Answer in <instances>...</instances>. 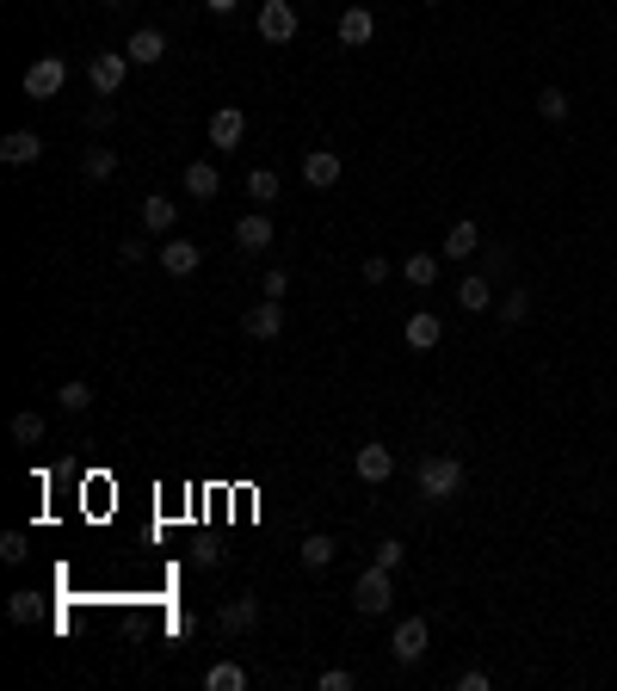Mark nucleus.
<instances>
[{
    "label": "nucleus",
    "instance_id": "39",
    "mask_svg": "<svg viewBox=\"0 0 617 691\" xmlns=\"http://www.w3.org/2000/svg\"><path fill=\"white\" fill-rule=\"evenodd\" d=\"M457 691H494V679L482 667H469V673H457Z\"/></svg>",
    "mask_w": 617,
    "mask_h": 691
},
{
    "label": "nucleus",
    "instance_id": "36",
    "mask_svg": "<svg viewBox=\"0 0 617 691\" xmlns=\"http://www.w3.org/2000/svg\"><path fill=\"white\" fill-rule=\"evenodd\" d=\"M315 685H321V691H352V685H358V673H352V667H328Z\"/></svg>",
    "mask_w": 617,
    "mask_h": 691
},
{
    "label": "nucleus",
    "instance_id": "5",
    "mask_svg": "<svg viewBox=\"0 0 617 691\" xmlns=\"http://www.w3.org/2000/svg\"><path fill=\"white\" fill-rule=\"evenodd\" d=\"M124 75H130V56H124V50H99V56H87V81H93L99 99H112V93L124 87Z\"/></svg>",
    "mask_w": 617,
    "mask_h": 691
},
{
    "label": "nucleus",
    "instance_id": "21",
    "mask_svg": "<svg viewBox=\"0 0 617 691\" xmlns=\"http://www.w3.org/2000/svg\"><path fill=\"white\" fill-rule=\"evenodd\" d=\"M482 253V229L476 223H451V235H445V260H476Z\"/></svg>",
    "mask_w": 617,
    "mask_h": 691
},
{
    "label": "nucleus",
    "instance_id": "4",
    "mask_svg": "<svg viewBox=\"0 0 617 691\" xmlns=\"http://www.w3.org/2000/svg\"><path fill=\"white\" fill-rule=\"evenodd\" d=\"M253 25H260V38H266V44L284 50L290 38H297V25H303V19H297V7H290V0H260V19H253Z\"/></svg>",
    "mask_w": 617,
    "mask_h": 691
},
{
    "label": "nucleus",
    "instance_id": "6",
    "mask_svg": "<svg viewBox=\"0 0 617 691\" xmlns=\"http://www.w3.org/2000/svg\"><path fill=\"white\" fill-rule=\"evenodd\" d=\"M68 87V62L62 56H38L25 68V99H56Z\"/></svg>",
    "mask_w": 617,
    "mask_h": 691
},
{
    "label": "nucleus",
    "instance_id": "2",
    "mask_svg": "<svg viewBox=\"0 0 617 691\" xmlns=\"http://www.w3.org/2000/svg\"><path fill=\"white\" fill-rule=\"evenodd\" d=\"M389 605H395V580H389L383 562H371L365 574L352 580V611H358V617H383Z\"/></svg>",
    "mask_w": 617,
    "mask_h": 691
},
{
    "label": "nucleus",
    "instance_id": "20",
    "mask_svg": "<svg viewBox=\"0 0 617 691\" xmlns=\"http://www.w3.org/2000/svg\"><path fill=\"white\" fill-rule=\"evenodd\" d=\"M371 31H377V19H371V7H346V13H340V44H346V50H358V44H371Z\"/></svg>",
    "mask_w": 617,
    "mask_h": 691
},
{
    "label": "nucleus",
    "instance_id": "35",
    "mask_svg": "<svg viewBox=\"0 0 617 691\" xmlns=\"http://www.w3.org/2000/svg\"><path fill=\"white\" fill-rule=\"evenodd\" d=\"M377 562H383V568L395 574V568H402V562H408V543H395V537H383V543H377Z\"/></svg>",
    "mask_w": 617,
    "mask_h": 691
},
{
    "label": "nucleus",
    "instance_id": "12",
    "mask_svg": "<svg viewBox=\"0 0 617 691\" xmlns=\"http://www.w3.org/2000/svg\"><path fill=\"white\" fill-rule=\"evenodd\" d=\"M340 173H346V161H340L334 149H309V155H303V186H315V192L340 186Z\"/></svg>",
    "mask_w": 617,
    "mask_h": 691
},
{
    "label": "nucleus",
    "instance_id": "24",
    "mask_svg": "<svg viewBox=\"0 0 617 691\" xmlns=\"http://www.w3.org/2000/svg\"><path fill=\"white\" fill-rule=\"evenodd\" d=\"M204 691H247V673H241L235 661H216V667L204 673Z\"/></svg>",
    "mask_w": 617,
    "mask_h": 691
},
{
    "label": "nucleus",
    "instance_id": "32",
    "mask_svg": "<svg viewBox=\"0 0 617 691\" xmlns=\"http://www.w3.org/2000/svg\"><path fill=\"white\" fill-rule=\"evenodd\" d=\"M25 556H31V543H25V531H7V537H0V562H13V568H19Z\"/></svg>",
    "mask_w": 617,
    "mask_h": 691
},
{
    "label": "nucleus",
    "instance_id": "1",
    "mask_svg": "<svg viewBox=\"0 0 617 691\" xmlns=\"http://www.w3.org/2000/svg\"><path fill=\"white\" fill-rule=\"evenodd\" d=\"M463 494V457H420V500H432V506H445V500H457Z\"/></svg>",
    "mask_w": 617,
    "mask_h": 691
},
{
    "label": "nucleus",
    "instance_id": "25",
    "mask_svg": "<svg viewBox=\"0 0 617 691\" xmlns=\"http://www.w3.org/2000/svg\"><path fill=\"white\" fill-rule=\"evenodd\" d=\"M402 278H408V284H420V290H426V284H439V253H408Z\"/></svg>",
    "mask_w": 617,
    "mask_h": 691
},
{
    "label": "nucleus",
    "instance_id": "37",
    "mask_svg": "<svg viewBox=\"0 0 617 691\" xmlns=\"http://www.w3.org/2000/svg\"><path fill=\"white\" fill-rule=\"evenodd\" d=\"M260 290H266V297H278V303H284V297H290V272H284V266H272V272L260 278Z\"/></svg>",
    "mask_w": 617,
    "mask_h": 691
},
{
    "label": "nucleus",
    "instance_id": "40",
    "mask_svg": "<svg viewBox=\"0 0 617 691\" xmlns=\"http://www.w3.org/2000/svg\"><path fill=\"white\" fill-rule=\"evenodd\" d=\"M118 260H124V266H142V260H149V247H142V241H118Z\"/></svg>",
    "mask_w": 617,
    "mask_h": 691
},
{
    "label": "nucleus",
    "instance_id": "22",
    "mask_svg": "<svg viewBox=\"0 0 617 691\" xmlns=\"http://www.w3.org/2000/svg\"><path fill=\"white\" fill-rule=\"evenodd\" d=\"M297 556H303V568H328V562L340 556V543H334L328 531H315V537H303V543H297Z\"/></svg>",
    "mask_w": 617,
    "mask_h": 691
},
{
    "label": "nucleus",
    "instance_id": "7",
    "mask_svg": "<svg viewBox=\"0 0 617 691\" xmlns=\"http://www.w3.org/2000/svg\"><path fill=\"white\" fill-rule=\"evenodd\" d=\"M216 630H223L229 642H235V636H253V630H260V599H253V593H235L223 611H216Z\"/></svg>",
    "mask_w": 617,
    "mask_h": 691
},
{
    "label": "nucleus",
    "instance_id": "34",
    "mask_svg": "<svg viewBox=\"0 0 617 691\" xmlns=\"http://www.w3.org/2000/svg\"><path fill=\"white\" fill-rule=\"evenodd\" d=\"M192 630H198V617H192V611H167V642H186Z\"/></svg>",
    "mask_w": 617,
    "mask_h": 691
},
{
    "label": "nucleus",
    "instance_id": "3",
    "mask_svg": "<svg viewBox=\"0 0 617 691\" xmlns=\"http://www.w3.org/2000/svg\"><path fill=\"white\" fill-rule=\"evenodd\" d=\"M432 648V624L414 611V617H402L395 624V636H389V654H395V667H420V654Z\"/></svg>",
    "mask_w": 617,
    "mask_h": 691
},
{
    "label": "nucleus",
    "instance_id": "18",
    "mask_svg": "<svg viewBox=\"0 0 617 691\" xmlns=\"http://www.w3.org/2000/svg\"><path fill=\"white\" fill-rule=\"evenodd\" d=\"M173 223H179V198H167V192L142 198V229H149V235H167Z\"/></svg>",
    "mask_w": 617,
    "mask_h": 691
},
{
    "label": "nucleus",
    "instance_id": "30",
    "mask_svg": "<svg viewBox=\"0 0 617 691\" xmlns=\"http://www.w3.org/2000/svg\"><path fill=\"white\" fill-rule=\"evenodd\" d=\"M38 611H44L38 593H13V599H7V617H13V624H38Z\"/></svg>",
    "mask_w": 617,
    "mask_h": 691
},
{
    "label": "nucleus",
    "instance_id": "11",
    "mask_svg": "<svg viewBox=\"0 0 617 691\" xmlns=\"http://www.w3.org/2000/svg\"><path fill=\"white\" fill-rule=\"evenodd\" d=\"M124 56H130L136 68H155V62L167 56V31H161V25H136L130 44H124Z\"/></svg>",
    "mask_w": 617,
    "mask_h": 691
},
{
    "label": "nucleus",
    "instance_id": "17",
    "mask_svg": "<svg viewBox=\"0 0 617 691\" xmlns=\"http://www.w3.org/2000/svg\"><path fill=\"white\" fill-rule=\"evenodd\" d=\"M216 192H223V173H216V161H186V198H192V204H210Z\"/></svg>",
    "mask_w": 617,
    "mask_h": 691
},
{
    "label": "nucleus",
    "instance_id": "38",
    "mask_svg": "<svg viewBox=\"0 0 617 691\" xmlns=\"http://www.w3.org/2000/svg\"><path fill=\"white\" fill-rule=\"evenodd\" d=\"M482 266H488L494 278H506V272H513V247H488V253H482Z\"/></svg>",
    "mask_w": 617,
    "mask_h": 691
},
{
    "label": "nucleus",
    "instance_id": "8",
    "mask_svg": "<svg viewBox=\"0 0 617 691\" xmlns=\"http://www.w3.org/2000/svg\"><path fill=\"white\" fill-rule=\"evenodd\" d=\"M241 334H247V340H278V334H284V303H278V297L253 303V309L241 315Z\"/></svg>",
    "mask_w": 617,
    "mask_h": 691
},
{
    "label": "nucleus",
    "instance_id": "28",
    "mask_svg": "<svg viewBox=\"0 0 617 691\" xmlns=\"http://www.w3.org/2000/svg\"><path fill=\"white\" fill-rule=\"evenodd\" d=\"M247 198H253V204H272V198H278V173H272V167H253V173H247Z\"/></svg>",
    "mask_w": 617,
    "mask_h": 691
},
{
    "label": "nucleus",
    "instance_id": "23",
    "mask_svg": "<svg viewBox=\"0 0 617 691\" xmlns=\"http://www.w3.org/2000/svg\"><path fill=\"white\" fill-rule=\"evenodd\" d=\"M56 408H62V414H87V408H93V383H81V377L62 383V389H56Z\"/></svg>",
    "mask_w": 617,
    "mask_h": 691
},
{
    "label": "nucleus",
    "instance_id": "41",
    "mask_svg": "<svg viewBox=\"0 0 617 691\" xmlns=\"http://www.w3.org/2000/svg\"><path fill=\"white\" fill-rule=\"evenodd\" d=\"M389 278V260H383V253H371V260H365V284H383Z\"/></svg>",
    "mask_w": 617,
    "mask_h": 691
},
{
    "label": "nucleus",
    "instance_id": "43",
    "mask_svg": "<svg viewBox=\"0 0 617 691\" xmlns=\"http://www.w3.org/2000/svg\"><path fill=\"white\" fill-rule=\"evenodd\" d=\"M99 7H124V0H99Z\"/></svg>",
    "mask_w": 617,
    "mask_h": 691
},
{
    "label": "nucleus",
    "instance_id": "10",
    "mask_svg": "<svg viewBox=\"0 0 617 691\" xmlns=\"http://www.w3.org/2000/svg\"><path fill=\"white\" fill-rule=\"evenodd\" d=\"M241 136H247V112L241 105H216L210 112V149H241Z\"/></svg>",
    "mask_w": 617,
    "mask_h": 691
},
{
    "label": "nucleus",
    "instance_id": "27",
    "mask_svg": "<svg viewBox=\"0 0 617 691\" xmlns=\"http://www.w3.org/2000/svg\"><path fill=\"white\" fill-rule=\"evenodd\" d=\"M81 173L99 186V179H112V173H118V155H112V149H87V155H81Z\"/></svg>",
    "mask_w": 617,
    "mask_h": 691
},
{
    "label": "nucleus",
    "instance_id": "9",
    "mask_svg": "<svg viewBox=\"0 0 617 691\" xmlns=\"http://www.w3.org/2000/svg\"><path fill=\"white\" fill-rule=\"evenodd\" d=\"M352 469H358V482H365V488H383V482L395 476V451H389V445H358Z\"/></svg>",
    "mask_w": 617,
    "mask_h": 691
},
{
    "label": "nucleus",
    "instance_id": "33",
    "mask_svg": "<svg viewBox=\"0 0 617 691\" xmlns=\"http://www.w3.org/2000/svg\"><path fill=\"white\" fill-rule=\"evenodd\" d=\"M192 568H223V543L198 537V543H192Z\"/></svg>",
    "mask_w": 617,
    "mask_h": 691
},
{
    "label": "nucleus",
    "instance_id": "19",
    "mask_svg": "<svg viewBox=\"0 0 617 691\" xmlns=\"http://www.w3.org/2000/svg\"><path fill=\"white\" fill-rule=\"evenodd\" d=\"M457 309H469V315L494 309V284H488V272H469V278L457 284Z\"/></svg>",
    "mask_w": 617,
    "mask_h": 691
},
{
    "label": "nucleus",
    "instance_id": "16",
    "mask_svg": "<svg viewBox=\"0 0 617 691\" xmlns=\"http://www.w3.org/2000/svg\"><path fill=\"white\" fill-rule=\"evenodd\" d=\"M266 247H272V216L266 210L241 216V223H235V253H266Z\"/></svg>",
    "mask_w": 617,
    "mask_h": 691
},
{
    "label": "nucleus",
    "instance_id": "31",
    "mask_svg": "<svg viewBox=\"0 0 617 691\" xmlns=\"http://www.w3.org/2000/svg\"><path fill=\"white\" fill-rule=\"evenodd\" d=\"M537 112L550 118V124H562V118H568V93H562V87H543V93H537Z\"/></svg>",
    "mask_w": 617,
    "mask_h": 691
},
{
    "label": "nucleus",
    "instance_id": "15",
    "mask_svg": "<svg viewBox=\"0 0 617 691\" xmlns=\"http://www.w3.org/2000/svg\"><path fill=\"white\" fill-rule=\"evenodd\" d=\"M402 340H408L414 352H432V346H439V340H445V321H439V315H432V309H414V315L402 321Z\"/></svg>",
    "mask_w": 617,
    "mask_h": 691
},
{
    "label": "nucleus",
    "instance_id": "29",
    "mask_svg": "<svg viewBox=\"0 0 617 691\" xmlns=\"http://www.w3.org/2000/svg\"><path fill=\"white\" fill-rule=\"evenodd\" d=\"M13 445H44V414H13Z\"/></svg>",
    "mask_w": 617,
    "mask_h": 691
},
{
    "label": "nucleus",
    "instance_id": "44",
    "mask_svg": "<svg viewBox=\"0 0 617 691\" xmlns=\"http://www.w3.org/2000/svg\"><path fill=\"white\" fill-rule=\"evenodd\" d=\"M426 7H445V0H426Z\"/></svg>",
    "mask_w": 617,
    "mask_h": 691
},
{
    "label": "nucleus",
    "instance_id": "26",
    "mask_svg": "<svg viewBox=\"0 0 617 691\" xmlns=\"http://www.w3.org/2000/svg\"><path fill=\"white\" fill-rule=\"evenodd\" d=\"M494 309H500V321H506V327H519V321L531 315V290H525V284H513V290H506V297H500Z\"/></svg>",
    "mask_w": 617,
    "mask_h": 691
},
{
    "label": "nucleus",
    "instance_id": "13",
    "mask_svg": "<svg viewBox=\"0 0 617 691\" xmlns=\"http://www.w3.org/2000/svg\"><path fill=\"white\" fill-rule=\"evenodd\" d=\"M0 161H7V167L44 161V136H38V130H7V136H0Z\"/></svg>",
    "mask_w": 617,
    "mask_h": 691
},
{
    "label": "nucleus",
    "instance_id": "14",
    "mask_svg": "<svg viewBox=\"0 0 617 691\" xmlns=\"http://www.w3.org/2000/svg\"><path fill=\"white\" fill-rule=\"evenodd\" d=\"M161 266H167L173 278H192V272L204 266V247L186 241V235H173V241H161Z\"/></svg>",
    "mask_w": 617,
    "mask_h": 691
},
{
    "label": "nucleus",
    "instance_id": "42",
    "mask_svg": "<svg viewBox=\"0 0 617 691\" xmlns=\"http://www.w3.org/2000/svg\"><path fill=\"white\" fill-rule=\"evenodd\" d=\"M204 7H210V13H216V19H229V13H235V7H241V0H204Z\"/></svg>",
    "mask_w": 617,
    "mask_h": 691
}]
</instances>
